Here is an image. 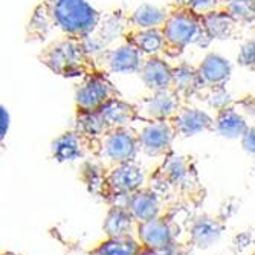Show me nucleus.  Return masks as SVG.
Listing matches in <instances>:
<instances>
[{
    "instance_id": "nucleus-26",
    "label": "nucleus",
    "mask_w": 255,
    "mask_h": 255,
    "mask_svg": "<svg viewBox=\"0 0 255 255\" xmlns=\"http://www.w3.org/2000/svg\"><path fill=\"white\" fill-rule=\"evenodd\" d=\"M219 9L233 17L239 25H255V0H223Z\"/></svg>"
},
{
    "instance_id": "nucleus-35",
    "label": "nucleus",
    "mask_w": 255,
    "mask_h": 255,
    "mask_svg": "<svg viewBox=\"0 0 255 255\" xmlns=\"http://www.w3.org/2000/svg\"><path fill=\"white\" fill-rule=\"evenodd\" d=\"M2 255H18V254H14V252H3Z\"/></svg>"
},
{
    "instance_id": "nucleus-18",
    "label": "nucleus",
    "mask_w": 255,
    "mask_h": 255,
    "mask_svg": "<svg viewBox=\"0 0 255 255\" xmlns=\"http://www.w3.org/2000/svg\"><path fill=\"white\" fill-rule=\"evenodd\" d=\"M249 128L246 115L237 107L236 101H233L229 106L217 110L216 117V130L229 139L242 137L246 130Z\"/></svg>"
},
{
    "instance_id": "nucleus-5",
    "label": "nucleus",
    "mask_w": 255,
    "mask_h": 255,
    "mask_svg": "<svg viewBox=\"0 0 255 255\" xmlns=\"http://www.w3.org/2000/svg\"><path fill=\"white\" fill-rule=\"evenodd\" d=\"M154 180L165 188H171L179 193H193L199 190V176L194 167V162L190 156H165L156 174Z\"/></svg>"
},
{
    "instance_id": "nucleus-29",
    "label": "nucleus",
    "mask_w": 255,
    "mask_h": 255,
    "mask_svg": "<svg viewBox=\"0 0 255 255\" xmlns=\"http://www.w3.org/2000/svg\"><path fill=\"white\" fill-rule=\"evenodd\" d=\"M223 0H174V6H187L197 14H206L210 11L219 9Z\"/></svg>"
},
{
    "instance_id": "nucleus-31",
    "label": "nucleus",
    "mask_w": 255,
    "mask_h": 255,
    "mask_svg": "<svg viewBox=\"0 0 255 255\" xmlns=\"http://www.w3.org/2000/svg\"><path fill=\"white\" fill-rule=\"evenodd\" d=\"M242 147L246 153L255 154V126H249L246 133L242 136Z\"/></svg>"
},
{
    "instance_id": "nucleus-34",
    "label": "nucleus",
    "mask_w": 255,
    "mask_h": 255,
    "mask_svg": "<svg viewBox=\"0 0 255 255\" xmlns=\"http://www.w3.org/2000/svg\"><path fill=\"white\" fill-rule=\"evenodd\" d=\"M139 255H167L164 251H159V249H150V248H142V251H141V254Z\"/></svg>"
},
{
    "instance_id": "nucleus-8",
    "label": "nucleus",
    "mask_w": 255,
    "mask_h": 255,
    "mask_svg": "<svg viewBox=\"0 0 255 255\" xmlns=\"http://www.w3.org/2000/svg\"><path fill=\"white\" fill-rule=\"evenodd\" d=\"M95 58L103 72L137 74L145 60V55L133 43L124 40V43L118 48L97 52Z\"/></svg>"
},
{
    "instance_id": "nucleus-13",
    "label": "nucleus",
    "mask_w": 255,
    "mask_h": 255,
    "mask_svg": "<svg viewBox=\"0 0 255 255\" xmlns=\"http://www.w3.org/2000/svg\"><path fill=\"white\" fill-rule=\"evenodd\" d=\"M171 121L177 136L180 137H190L202 131L216 130L214 118L196 107H190L188 104H183Z\"/></svg>"
},
{
    "instance_id": "nucleus-15",
    "label": "nucleus",
    "mask_w": 255,
    "mask_h": 255,
    "mask_svg": "<svg viewBox=\"0 0 255 255\" xmlns=\"http://www.w3.org/2000/svg\"><path fill=\"white\" fill-rule=\"evenodd\" d=\"M171 89L179 95V98L187 104L190 98L199 95L203 89V84L199 75V69L188 63H180L177 66H173Z\"/></svg>"
},
{
    "instance_id": "nucleus-7",
    "label": "nucleus",
    "mask_w": 255,
    "mask_h": 255,
    "mask_svg": "<svg viewBox=\"0 0 255 255\" xmlns=\"http://www.w3.org/2000/svg\"><path fill=\"white\" fill-rule=\"evenodd\" d=\"M123 98L120 90L115 87L103 71L84 77L83 83L75 92L77 112H100L113 100Z\"/></svg>"
},
{
    "instance_id": "nucleus-22",
    "label": "nucleus",
    "mask_w": 255,
    "mask_h": 255,
    "mask_svg": "<svg viewBox=\"0 0 255 255\" xmlns=\"http://www.w3.org/2000/svg\"><path fill=\"white\" fill-rule=\"evenodd\" d=\"M124 40L133 43L145 57L159 55L164 51V32H162V28L128 29L124 35Z\"/></svg>"
},
{
    "instance_id": "nucleus-19",
    "label": "nucleus",
    "mask_w": 255,
    "mask_h": 255,
    "mask_svg": "<svg viewBox=\"0 0 255 255\" xmlns=\"http://www.w3.org/2000/svg\"><path fill=\"white\" fill-rule=\"evenodd\" d=\"M225 229L223 220L213 216H202L194 220L190 229V242L199 249H206L219 242Z\"/></svg>"
},
{
    "instance_id": "nucleus-32",
    "label": "nucleus",
    "mask_w": 255,
    "mask_h": 255,
    "mask_svg": "<svg viewBox=\"0 0 255 255\" xmlns=\"http://www.w3.org/2000/svg\"><path fill=\"white\" fill-rule=\"evenodd\" d=\"M0 118H2V123H0V137H2V141H3L8 131V126H9V117H8V110L5 109V106L0 107Z\"/></svg>"
},
{
    "instance_id": "nucleus-21",
    "label": "nucleus",
    "mask_w": 255,
    "mask_h": 255,
    "mask_svg": "<svg viewBox=\"0 0 255 255\" xmlns=\"http://www.w3.org/2000/svg\"><path fill=\"white\" fill-rule=\"evenodd\" d=\"M101 117L104 118L109 130L110 128H120V127H128L133 121L141 120L134 104H130L124 101L123 98L113 100L109 104H106L101 110Z\"/></svg>"
},
{
    "instance_id": "nucleus-27",
    "label": "nucleus",
    "mask_w": 255,
    "mask_h": 255,
    "mask_svg": "<svg viewBox=\"0 0 255 255\" xmlns=\"http://www.w3.org/2000/svg\"><path fill=\"white\" fill-rule=\"evenodd\" d=\"M75 128L95 139H100L109 130L100 112H77Z\"/></svg>"
},
{
    "instance_id": "nucleus-1",
    "label": "nucleus",
    "mask_w": 255,
    "mask_h": 255,
    "mask_svg": "<svg viewBox=\"0 0 255 255\" xmlns=\"http://www.w3.org/2000/svg\"><path fill=\"white\" fill-rule=\"evenodd\" d=\"M103 14L86 0H43L26 25V41H48L54 37H80L89 40Z\"/></svg>"
},
{
    "instance_id": "nucleus-12",
    "label": "nucleus",
    "mask_w": 255,
    "mask_h": 255,
    "mask_svg": "<svg viewBox=\"0 0 255 255\" xmlns=\"http://www.w3.org/2000/svg\"><path fill=\"white\" fill-rule=\"evenodd\" d=\"M179 228L171 216H157L137 223V237L142 246L150 249H165L176 242Z\"/></svg>"
},
{
    "instance_id": "nucleus-6",
    "label": "nucleus",
    "mask_w": 255,
    "mask_h": 255,
    "mask_svg": "<svg viewBox=\"0 0 255 255\" xmlns=\"http://www.w3.org/2000/svg\"><path fill=\"white\" fill-rule=\"evenodd\" d=\"M139 150H141L139 131H136L133 127L128 126L110 128L100 137L98 159L107 160L112 165H115L121 164V162L134 160Z\"/></svg>"
},
{
    "instance_id": "nucleus-30",
    "label": "nucleus",
    "mask_w": 255,
    "mask_h": 255,
    "mask_svg": "<svg viewBox=\"0 0 255 255\" xmlns=\"http://www.w3.org/2000/svg\"><path fill=\"white\" fill-rule=\"evenodd\" d=\"M237 60L243 67L255 71V40H251L242 46Z\"/></svg>"
},
{
    "instance_id": "nucleus-36",
    "label": "nucleus",
    "mask_w": 255,
    "mask_h": 255,
    "mask_svg": "<svg viewBox=\"0 0 255 255\" xmlns=\"http://www.w3.org/2000/svg\"><path fill=\"white\" fill-rule=\"evenodd\" d=\"M251 255H255V251H254V252H252V254H251Z\"/></svg>"
},
{
    "instance_id": "nucleus-14",
    "label": "nucleus",
    "mask_w": 255,
    "mask_h": 255,
    "mask_svg": "<svg viewBox=\"0 0 255 255\" xmlns=\"http://www.w3.org/2000/svg\"><path fill=\"white\" fill-rule=\"evenodd\" d=\"M137 74L150 92L171 89L173 86V66L159 55L145 57Z\"/></svg>"
},
{
    "instance_id": "nucleus-25",
    "label": "nucleus",
    "mask_w": 255,
    "mask_h": 255,
    "mask_svg": "<svg viewBox=\"0 0 255 255\" xmlns=\"http://www.w3.org/2000/svg\"><path fill=\"white\" fill-rule=\"evenodd\" d=\"M142 243L133 236L115 237L101 242L95 249H92L89 255H139L142 251Z\"/></svg>"
},
{
    "instance_id": "nucleus-11",
    "label": "nucleus",
    "mask_w": 255,
    "mask_h": 255,
    "mask_svg": "<svg viewBox=\"0 0 255 255\" xmlns=\"http://www.w3.org/2000/svg\"><path fill=\"white\" fill-rule=\"evenodd\" d=\"M98 150L100 139L90 137L77 128L63 133L52 142V156L58 162H72L86 154L98 157Z\"/></svg>"
},
{
    "instance_id": "nucleus-10",
    "label": "nucleus",
    "mask_w": 255,
    "mask_h": 255,
    "mask_svg": "<svg viewBox=\"0 0 255 255\" xmlns=\"http://www.w3.org/2000/svg\"><path fill=\"white\" fill-rule=\"evenodd\" d=\"M176 137L177 133L171 120L145 121V126L139 131V145L150 157L168 156Z\"/></svg>"
},
{
    "instance_id": "nucleus-3",
    "label": "nucleus",
    "mask_w": 255,
    "mask_h": 255,
    "mask_svg": "<svg viewBox=\"0 0 255 255\" xmlns=\"http://www.w3.org/2000/svg\"><path fill=\"white\" fill-rule=\"evenodd\" d=\"M164 32V52L168 57L180 55L188 44H197L206 48L213 41L208 35L202 14L187 6H171L170 14L162 26Z\"/></svg>"
},
{
    "instance_id": "nucleus-2",
    "label": "nucleus",
    "mask_w": 255,
    "mask_h": 255,
    "mask_svg": "<svg viewBox=\"0 0 255 255\" xmlns=\"http://www.w3.org/2000/svg\"><path fill=\"white\" fill-rule=\"evenodd\" d=\"M38 60L64 78L89 77L101 71L87 40L80 37H63L52 41L40 52Z\"/></svg>"
},
{
    "instance_id": "nucleus-9",
    "label": "nucleus",
    "mask_w": 255,
    "mask_h": 255,
    "mask_svg": "<svg viewBox=\"0 0 255 255\" xmlns=\"http://www.w3.org/2000/svg\"><path fill=\"white\" fill-rule=\"evenodd\" d=\"M185 103L173 89L156 90L150 95L139 100L134 106L137 109L141 121H160V120H173L180 107Z\"/></svg>"
},
{
    "instance_id": "nucleus-33",
    "label": "nucleus",
    "mask_w": 255,
    "mask_h": 255,
    "mask_svg": "<svg viewBox=\"0 0 255 255\" xmlns=\"http://www.w3.org/2000/svg\"><path fill=\"white\" fill-rule=\"evenodd\" d=\"M251 240H252V237L249 236V233H243V234L237 236L236 240H234L236 251H243L245 248H248L251 245Z\"/></svg>"
},
{
    "instance_id": "nucleus-24",
    "label": "nucleus",
    "mask_w": 255,
    "mask_h": 255,
    "mask_svg": "<svg viewBox=\"0 0 255 255\" xmlns=\"http://www.w3.org/2000/svg\"><path fill=\"white\" fill-rule=\"evenodd\" d=\"M170 14V8H157L151 5H142L128 15L130 29H153L162 28Z\"/></svg>"
},
{
    "instance_id": "nucleus-28",
    "label": "nucleus",
    "mask_w": 255,
    "mask_h": 255,
    "mask_svg": "<svg viewBox=\"0 0 255 255\" xmlns=\"http://www.w3.org/2000/svg\"><path fill=\"white\" fill-rule=\"evenodd\" d=\"M200 100L206 101L213 109L220 110L226 106H229L233 103L226 87H213V89H202V92L199 94Z\"/></svg>"
},
{
    "instance_id": "nucleus-17",
    "label": "nucleus",
    "mask_w": 255,
    "mask_h": 255,
    "mask_svg": "<svg viewBox=\"0 0 255 255\" xmlns=\"http://www.w3.org/2000/svg\"><path fill=\"white\" fill-rule=\"evenodd\" d=\"M124 206L133 214L136 222H145L157 217L160 213V200L156 191L150 188H141L126 199Z\"/></svg>"
},
{
    "instance_id": "nucleus-16",
    "label": "nucleus",
    "mask_w": 255,
    "mask_h": 255,
    "mask_svg": "<svg viewBox=\"0 0 255 255\" xmlns=\"http://www.w3.org/2000/svg\"><path fill=\"white\" fill-rule=\"evenodd\" d=\"M199 75L203 84V89L225 87L231 78V64L226 58L210 54L199 64Z\"/></svg>"
},
{
    "instance_id": "nucleus-23",
    "label": "nucleus",
    "mask_w": 255,
    "mask_h": 255,
    "mask_svg": "<svg viewBox=\"0 0 255 255\" xmlns=\"http://www.w3.org/2000/svg\"><path fill=\"white\" fill-rule=\"evenodd\" d=\"M134 222L136 219L124 205H112L104 219L103 229L109 239L126 237V236H131L130 233Z\"/></svg>"
},
{
    "instance_id": "nucleus-20",
    "label": "nucleus",
    "mask_w": 255,
    "mask_h": 255,
    "mask_svg": "<svg viewBox=\"0 0 255 255\" xmlns=\"http://www.w3.org/2000/svg\"><path fill=\"white\" fill-rule=\"evenodd\" d=\"M205 29L213 40H229L239 32V23L222 9L202 14Z\"/></svg>"
},
{
    "instance_id": "nucleus-4",
    "label": "nucleus",
    "mask_w": 255,
    "mask_h": 255,
    "mask_svg": "<svg viewBox=\"0 0 255 255\" xmlns=\"http://www.w3.org/2000/svg\"><path fill=\"white\" fill-rule=\"evenodd\" d=\"M144 179V170L134 160L110 165L104 170L100 194L112 203L118 199H127L130 194L142 188Z\"/></svg>"
}]
</instances>
